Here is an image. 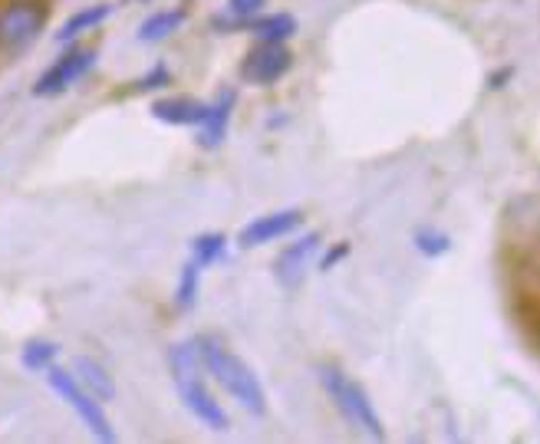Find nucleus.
<instances>
[{
  "mask_svg": "<svg viewBox=\"0 0 540 444\" xmlns=\"http://www.w3.org/2000/svg\"><path fill=\"white\" fill-rule=\"evenodd\" d=\"M168 362H172V375L178 385V395L191 415L198 421H205L211 431H228V412L221 408V402L211 395L208 382H205V366H201L198 346L195 343H178L168 352Z\"/></svg>",
  "mask_w": 540,
  "mask_h": 444,
  "instance_id": "obj_1",
  "label": "nucleus"
},
{
  "mask_svg": "<svg viewBox=\"0 0 540 444\" xmlns=\"http://www.w3.org/2000/svg\"><path fill=\"white\" fill-rule=\"evenodd\" d=\"M195 346H198V356H201V366H205V372L215 375L218 385L234 398V402H241L251 415H264L267 412L264 385L241 356H234L228 346H221L218 339H208V336L198 339Z\"/></svg>",
  "mask_w": 540,
  "mask_h": 444,
  "instance_id": "obj_2",
  "label": "nucleus"
},
{
  "mask_svg": "<svg viewBox=\"0 0 540 444\" xmlns=\"http://www.w3.org/2000/svg\"><path fill=\"white\" fill-rule=\"evenodd\" d=\"M320 382L326 395H330V402L336 405V412H340L356 431H363L366 438L373 441H382L386 438V428H382V418L376 415V405L369 402L366 389L359 382H353L350 375L340 372V369H330L326 366L320 372Z\"/></svg>",
  "mask_w": 540,
  "mask_h": 444,
  "instance_id": "obj_3",
  "label": "nucleus"
},
{
  "mask_svg": "<svg viewBox=\"0 0 540 444\" xmlns=\"http://www.w3.org/2000/svg\"><path fill=\"white\" fill-rule=\"evenodd\" d=\"M47 382H50V389L60 395L76 415H80V421H83L89 431H93L99 441H116V431H112L109 418H106V412H103V402H96V398L89 395L80 382H76L73 372L53 369V366H50V369H47Z\"/></svg>",
  "mask_w": 540,
  "mask_h": 444,
  "instance_id": "obj_4",
  "label": "nucleus"
},
{
  "mask_svg": "<svg viewBox=\"0 0 540 444\" xmlns=\"http://www.w3.org/2000/svg\"><path fill=\"white\" fill-rule=\"evenodd\" d=\"M290 66H294V53H290L284 43L264 40L261 47H254L247 53L241 73H244V79H251L254 86H270V83H277L280 76H287Z\"/></svg>",
  "mask_w": 540,
  "mask_h": 444,
  "instance_id": "obj_5",
  "label": "nucleus"
},
{
  "mask_svg": "<svg viewBox=\"0 0 540 444\" xmlns=\"http://www.w3.org/2000/svg\"><path fill=\"white\" fill-rule=\"evenodd\" d=\"M96 63V53L93 50H70L66 56H60L47 73L37 79L33 86V96H60L66 93L76 79H83L89 73V66Z\"/></svg>",
  "mask_w": 540,
  "mask_h": 444,
  "instance_id": "obj_6",
  "label": "nucleus"
},
{
  "mask_svg": "<svg viewBox=\"0 0 540 444\" xmlns=\"http://www.w3.org/2000/svg\"><path fill=\"white\" fill-rule=\"evenodd\" d=\"M317 250H320V234L313 231V234H303L300 241L294 244H287L284 250L277 254L274 260V277L277 283L284 290H297L303 277H307V267H310V260L317 257Z\"/></svg>",
  "mask_w": 540,
  "mask_h": 444,
  "instance_id": "obj_7",
  "label": "nucleus"
},
{
  "mask_svg": "<svg viewBox=\"0 0 540 444\" xmlns=\"http://www.w3.org/2000/svg\"><path fill=\"white\" fill-rule=\"evenodd\" d=\"M43 27V10L33 4H14L0 14V47L7 50H24L27 43L37 40Z\"/></svg>",
  "mask_w": 540,
  "mask_h": 444,
  "instance_id": "obj_8",
  "label": "nucleus"
},
{
  "mask_svg": "<svg viewBox=\"0 0 540 444\" xmlns=\"http://www.w3.org/2000/svg\"><path fill=\"white\" fill-rule=\"evenodd\" d=\"M303 224V214L300 211H277V214H264V218H257L244 227L238 234V244L241 247H261V244H270L277 241V237H287L290 231H297Z\"/></svg>",
  "mask_w": 540,
  "mask_h": 444,
  "instance_id": "obj_9",
  "label": "nucleus"
},
{
  "mask_svg": "<svg viewBox=\"0 0 540 444\" xmlns=\"http://www.w3.org/2000/svg\"><path fill=\"white\" fill-rule=\"evenodd\" d=\"M152 116L168 125H201L208 116V106L191 96H168L152 102Z\"/></svg>",
  "mask_w": 540,
  "mask_h": 444,
  "instance_id": "obj_10",
  "label": "nucleus"
},
{
  "mask_svg": "<svg viewBox=\"0 0 540 444\" xmlns=\"http://www.w3.org/2000/svg\"><path fill=\"white\" fill-rule=\"evenodd\" d=\"M73 375H76V382H80L83 389L96 398V402H112V398H116V382H112V375L99 366L96 359L80 356V359H76V366H73Z\"/></svg>",
  "mask_w": 540,
  "mask_h": 444,
  "instance_id": "obj_11",
  "label": "nucleus"
},
{
  "mask_svg": "<svg viewBox=\"0 0 540 444\" xmlns=\"http://www.w3.org/2000/svg\"><path fill=\"white\" fill-rule=\"evenodd\" d=\"M231 106H234V93L221 96L215 106H208V116H205V132H201V145L205 148H215L221 145L224 132H228V119H231Z\"/></svg>",
  "mask_w": 540,
  "mask_h": 444,
  "instance_id": "obj_12",
  "label": "nucleus"
},
{
  "mask_svg": "<svg viewBox=\"0 0 540 444\" xmlns=\"http://www.w3.org/2000/svg\"><path fill=\"white\" fill-rule=\"evenodd\" d=\"M241 27L257 33L261 40L284 43L287 37H294V33H297V20L290 17V14H270V17H261V20H244Z\"/></svg>",
  "mask_w": 540,
  "mask_h": 444,
  "instance_id": "obj_13",
  "label": "nucleus"
},
{
  "mask_svg": "<svg viewBox=\"0 0 540 444\" xmlns=\"http://www.w3.org/2000/svg\"><path fill=\"white\" fill-rule=\"evenodd\" d=\"M112 14V7L109 4H99V7H89V10H80V14H73L70 20L63 24V30L56 33V40L60 43H66V40H73V37H80V33H86V30H93V27H99L103 20Z\"/></svg>",
  "mask_w": 540,
  "mask_h": 444,
  "instance_id": "obj_14",
  "label": "nucleus"
},
{
  "mask_svg": "<svg viewBox=\"0 0 540 444\" xmlns=\"http://www.w3.org/2000/svg\"><path fill=\"white\" fill-rule=\"evenodd\" d=\"M182 24H185V10H165V14H155L145 20L139 27V40H149V43L165 40L168 33H175Z\"/></svg>",
  "mask_w": 540,
  "mask_h": 444,
  "instance_id": "obj_15",
  "label": "nucleus"
},
{
  "mask_svg": "<svg viewBox=\"0 0 540 444\" xmlns=\"http://www.w3.org/2000/svg\"><path fill=\"white\" fill-rule=\"evenodd\" d=\"M224 234H201L195 237V244H191V260H195L198 267H208L215 264V260L224 254Z\"/></svg>",
  "mask_w": 540,
  "mask_h": 444,
  "instance_id": "obj_16",
  "label": "nucleus"
},
{
  "mask_svg": "<svg viewBox=\"0 0 540 444\" xmlns=\"http://www.w3.org/2000/svg\"><path fill=\"white\" fill-rule=\"evenodd\" d=\"M56 356V346L47 343V339H33V343L24 346V366L30 372H43V369H50V362Z\"/></svg>",
  "mask_w": 540,
  "mask_h": 444,
  "instance_id": "obj_17",
  "label": "nucleus"
},
{
  "mask_svg": "<svg viewBox=\"0 0 540 444\" xmlns=\"http://www.w3.org/2000/svg\"><path fill=\"white\" fill-rule=\"evenodd\" d=\"M198 277H201V267L195 260L182 267V280H178V306H182V310H191L198 300Z\"/></svg>",
  "mask_w": 540,
  "mask_h": 444,
  "instance_id": "obj_18",
  "label": "nucleus"
},
{
  "mask_svg": "<svg viewBox=\"0 0 540 444\" xmlns=\"http://www.w3.org/2000/svg\"><path fill=\"white\" fill-rule=\"evenodd\" d=\"M448 244H452V241H448L445 234H435V231H419V234H415V247H419L425 257H438V254H445Z\"/></svg>",
  "mask_w": 540,
  "mask_h": 444,
  "instance_id": "obj_19",
  "label": "nucleus"
},
{
  "mask_svg": "<svg viewBox=\"0 0 540 444\" xmlns=\"http://www.w3.org/2000/svg\"><path fill=\"white\" fill-rule=\"evenodd\" d=\"M162 86H172V73H168L165 66H159V70H152L149 76L135 83V89H139V93H145V89H162Z\"/></svg>",
  "mask_w": 540,
  "mask_h": 444,
  "instance_id": "obj_20",
  "label": "nucleus"
},
{
  "mask_svg": "<svg viewBox=\"0 0 540 444\" xmlns=\"http://www.w3.org/2000/svg\"><path fill=\"white\" fill-rule=\"evenodd\" d=\"M264 7V0H231V10L238 17H251V14H257V10Z\"/></svg>",
  "mask_w": 540,
  "mask_h": 444,
  "instance_id": "obj_21",
  "label": "nucleus"
},
{
  "mask_svg": "<svg viewBox=\"0 0 540 444\" xmlns=\"http://www.w3.org/2000/svg\"><path fill=\"white\" fill-rule=\"evenodd\" d=\"M346 250H350V247H346V244H340V247H336V250H333V254H326V257H323V264H320V267H323V270H330V267H336V264H340V260L346 257Z\"/></svg>",
  "mask_w": 540,
  "mask_h": 444,
  "instance_id": "obj_22",
  "label": "nucleus"
}]
</instances>
